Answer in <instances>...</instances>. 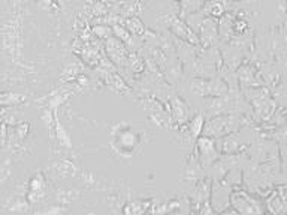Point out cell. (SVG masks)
I'll use <instances>...</instances> for the list:
<instances>
[{"label": "cell", "mask_w": 287, "mask_h": 215, "mask_svg": "<svg viewBox=\"0 0 287 215\" xmlns=\"http://www.w3.org/2000/svg\"><path fill=\"white\" fill-rule=\"evenodd\" d=\"M211 14L214 15V17H221L223 15V6L221 5H214L213 8H211Z\"/></svg>", "instance_id": "cell-1"}]
</instances>
